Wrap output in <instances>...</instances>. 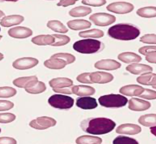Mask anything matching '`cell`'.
I'll use <instances>...</instances> for the list:
<instances>
[{"mask_svg": "<svg viewBox=\"0 0 156 144\" xmlns=\"http://www.w3.org/2000/svg\"><path fill=\"white\" fill-rule=\"evenodd\" d=\"M156 50L155 46H147L140 48L139 50V53L146 55L148 53Z\"/></svg>", "mask_w": 156, "mask_h": 144, "instance_id": "obj_40", "label": "cell"}, {"mask_svg": "<svg viewBox=\"0 0 156 144\" xmlns=\"http://www.w3.org/2000/svg\"><path fill=\"white\" fill-rule=\"evenodd\" d=\"M43 84L42 83H37L32 87L25 89L26 91L28 93L31 94H36L43 91L45 89V87H40Z\"/></svg>", "mask_w": 156, "mask_h": 144, "instance_id": "obj_37", "label": "cell"}, {"mask_svg": "<svg viewBox=\"0 0 156 144\" xmlns=\"http://www.w3.org/2000/svg\"><path fill=\"white\" fill-rule=\"evenodd\" d=\"M74 99L71 97L63 95L55 94L48 100L49 103L52 107L61 109H69L74 104Z\"/></svg>", "mask_w": 156, "mask_h": 144, "instance_id": "obj_5", "label": "cell"}, {"mask_svg": "<svg viewBox=\"0 0 156 144\" xmlns=\"http://www.w3.org/2000/svg\"><path fill=\"white\" fill-rule=\"evenodd\" d=\"M113 78L111 74L104 72L89 73V83H105L111 81Z\"/></svg>", "mask_w": 156, "mask_h": 144, "instance_id": "obj_9", "label": "cell"}, {"mask_svg": "<svg viewBox=\"0 0 156 144\" xmlns=\"http://www.w3.org/2000/svg\"><path fill=\"white\" fill-rule=\"evenodd\" d=\"M139 97L147 99H153L156 98V93L154 90L144 88Z\"/></svg>", "mask_w": 156, "mask_h": 144, "instance_id": "obj_35", "label": "cell"}, {"mask_svg": "<svg viewBox=\"0 0 156 144\" xmlns=\"http://www.w3.org/2000/svg\"><path fill=\"white\" fill-rule=\"evenodd\" d=\"M74 92L79 95H90L93 94L95 90L93 88L87 86H80L73 88Z\"/></svg>", "mask_w": 156, "mask_h": 144, "instance_id": "obj_29", "label": "cell"}, {"mask_svg": "<svg viewBox=\"0 0 156 144\" xmlns=\"http://www.w3.org/2000/svg\"><path fill=\"white\" fill-rule=\"evenodd\" d=\"M5 16V14L2 11L0 10V20L2 17L4 16Z\"/></svg>", "mask_w": 156, "mask_h": 144, "instance_id": "obj_44", "label": "cell"}, {"mask_svg": "<svg viewBox=\"0 0 156 144\" xmlns=\"http://www.w3.org/2000/svg\"><path fill=\"white\" fill-rule=\"evenodd\" d=\"M77 0H60V2L57 3V5L58 6H62L64 7H66L69 5H73L75 4Z\"/></svg>", "mask_w": 156, "mask_h": 144, "instance_id": "obj_43", "label": "cell"}, {"mask_svg": "<svg viewBox=\"0 0 156 144\" xmlns=\"http://www.w3.org/2000/svg\"><path fill=\"white\" fill-rule=\"evenodd\" d=\"M44 64L49 68L60 69L64 68L67 64L62 59L52 56L50 59L44 61Z\"/></svg>", "mask_w": 156, "mask_h": 144, "instance_id": "obj_16", "label": "cell"}, {"mask_svg": "<svg viewBox=\"0 0 156 144\" xmlns=\"http://www.w3.org/2000/svg\"><path fill=\"white\" fill-rule=\"evenodd\" d=\"M14 105L13 103L8 101L0 100V111L8 110Z\"/></svg>", "mask_w": 156, "mask_h": 144, "instance_id": "obj_38", "label": "cell"}, {"mask_svg": "<svg viewBox=\"0 0 156 144\" xmlns=\"http://www.w3.org/2000/svg\"><path fill=\"white\" fill-rule=\"evenodd\" d=\"M104 35V32L102 31L97 29L81 31L79 34L80 37L84 38H98L103 36Z\"/></svg>", "mask_w": 156, "mask_h": 144, "instance_id": "obj_27", "label": "cell"}, {"mask_svg": "<svg viewBox=\"0 0 156 144\" xmlns=\"http://www.w3.org/2000/svg\"><path fill=\"white\" fill-rule=\"evenodd\" d=\"M37 79L35 76L19 77L14 80L13 84L20 88L25 89L30 88L37 83Z\"/></svg>", "mask_w": 156, "mask_h": 144, "instance_id": "obj_11", "label": "cell"}, {"mask_svg": "<svg viewBox=\"0 0 156 144\" xmlns=\"http://www.w3.org/2000/svg\"><path fill=\"white\" fill-rule=\"evenodd\" d=\"M31 41L39 45H51L54 42L55 38L52 35H41L33 38Z\"/></svg>", "mask_w": 156, "mask_h": 144, "instance_id": "obj_21", "label": "cell"}, {"mask_svg": "<svg viewBox=\"0 0 156 144\" xmlns=\"http://www.w3.org/2000/svg\"><path fill=\"white\" fill-rule=\"evenodd\" d=\"M47 26L53 31L56 32L66 33L68 31L66 27L58 20L49 21L47 23Z\"/></svg>", "mask_w": 156, "mask_h": 144, "instance_id": "obj_25", "label": "cell"}, {"mask_svg": "<svg viewBox=\"0 0 156 144\" xmlns=\"http://www.w3.org/2000/svg\"><path fill=\"white\" fill-rule=\"evenodd\" d=\"M1 131V129L0 128V133Z\"/></svg>", "mask_w": 156, "mask_h": 144, "instance_id": "obj_47", "label": "cell"}, {"mask_svg": "<svg viewBox=\"0 0 156 144\" xmlns=\"http://www.w3.org/2000/svg\"><path fill=\"white\" fill-rule=\"evenodd\" d=\"M67 24L70 29L75 30L86 29L90 28L91 25L90 22L83 19L70 20Z\"/></svg>", "mask_w": 156, "mask_h": 144, "instance_id": "obj_20", "label": "cell"}, {"mask_svg": "<svg viewBox=\"0 0 156 144\" xmlns=\"http://www.w3.org/2000/svg\"><path fill=\"white\" fill-rule=\"evenodd\" d=\"M105 0H82V3L84 5L93 6H100L106 3Z\"/></svg>", "mask_w": 156, "mask_h": 144, "instance_id": "obj_39", "label": "cell"}, {"mask_svg": "<svg viewBox=\"0 0 156 144\" xmlns=\"http://www.w3.org/2000/svg\"><path fill=\"white\" fill-rule=\"evenodd\" d=\"M139 122L145 126H150L156 124V114H147L141 116Z\"/></svg>", "mask_w": 156, "mask_h": 144, "instance_id": "obj_28", "label": "cell"}, {"mask_svg": "<svg viewBox=\"0 0 156 144\" xmlns=\"http://www.w3.org/2000/svg\"><path fill=\"white\" fill-rule=\"evenodd\" d=\"M108 33L111 37L119 40H128L134 39L140 35L139 30L136 27L127 24H119L111 27Z\"/></svg>", "mask_w": 156, "mask_h": 144, "instance_id": "obj_1", "label": "cell"}, {"mask_svg": "<svg viewBox=\"0 0 156 144\" xmlns=\"http://www.w3.org/2000/svg\"><path fill=\"white\" fill-rule=\"evenodd\" d=\"M17 142L14 138L9 137L0 138V144H16Z\"/></svg>", "mask_w": 156, "mask_h": 144, "instance_id": "obj_42", "label": "cell"}, {"mask_svg": "<svg viewBox=\"0 0 156 144\" xmlns=\"http://www.w3.org/2000/svg\"><path fill=\"white\" fill-rule=\"evenodd\" d=\"M140 41L144 43L156 44V36L154 34H147L140 38Z\"/></svg>", "mask_w": 156, "mask_h": 144, "instance_id": "obj_36", "label": "cell"}, {"mask_svg": "<svg viewBox=\"0 0 156 144\" xmlns=\"http://www.w3.org/2000/svg\"><path fill=\"white\" fill-rule=\"evenodd\" d=\"M24 20V17L21 15H11L4 17L0 24L4 27H9L20 24Z\"/></svg>", "mask_w": 156, "mask_h": 144, "instance_id": "obj_17", "label": "cell"}, {"mask_svg": "<svg viewBox=\"0 0 156 144\" xmlns=\"http://www.w3.org/2000/svg\"><path fill=\"white\" fill-rule=\"evenodd\" d=\"M2 37V36L0 35V39H1V38Z\"/></svg>", "mask_w": 156, "mask_h": 144, "instance_id": "obj_46", "label": "cell"}, {"mask_svg": "<svg viewBox=\"0 0 156 144\" xmlns=\"http://www.w3.org/2000/svg\"><path fill=\"white\" fill-rule=\"evenodd\" d=\"M127 70L134 74H139L151 72L152 68L150 66L142 64H134L126 67Z\"/></svg>", "mask_w": 156, "mask_h": 144, "instance_id": "obj_18", "label": "cell"}, {"mask_svg": "<svg viewBox=\"0 0 156 144\" xmlns=\"http://www.w3.org/2000/svg\"><path fill=\"white\" fill-rule=\"evenodd\" d=\"M98 101L101 105L105 107H119L125 105L128 99L120 94H110L101 96Z\"/></svg>", "mask_w": 156, "mask_h": 144, "instance_id": "obj_4", "label": "cell"}, {"mask_svg": "<svg viewBox=\"0 0 156 144\" xmlns=\"http://www.w3.org/2000/svg\"><path fill=\"white\" fill-rule=\"evenodd\" d=\"M16 90L12 87H0V98H9L15 95L16 93Z\"/></svg>", "mask_w": 156, "mask_h": 144, "instance_id": "obj_31", "label": "cell"}, {"mask_svg": "<svg viewBox=\"0 0 156 144\" xmlns=\"http://www.w3.org/2000/svg\"><path fill=\"white\" fill-rule=\"evenodd\" d=\"M150 106L149 102L135 98H131L129 102V108L133 110H144L148 109Z\"/></svg>", "mask_w": 156, "mask_h": 144, "instance_id": "obj_14", "label": "cell"}, {"mask_svg": "<svg viewBox=\"0 0 156 144\" xmlns=\"http://www.w3.org/2000/svg\"><path fill=\"white\" fill-rule=\"evenodd\" d=\"M9 35L16 38H25L32 35V31L29 28L21 26L11 28L8 31Z\"/></svg>", "mask_w": 156, "mask_h": 144, "instance_id": "obj_10", "label": "cell"}, {"mask_svg": "<svg viewBox=\"0 0 156 144\" xmlns=\"http://www.w3.org/2000/svg\"></svg>", "mask_w": 156, "mask_h": 144, "instance_id": "obj_48", "label": "cell"}, {"mask_svg": "<svg viewBox=\"0 0 156 144\" xmlns=\"http://www.w3.org/2000/svg\"><path fill=\"white\" fill-rule=\"evenodd\" d=\"M144 88L137 85H132L124 86L121 88L120 92L127 96H139L143 91Z\"/></svg>", "mask_w": 156, "mask_h": 144, "instance_id": "obj_19", "label": "cell"}, {"mask_svg": "<svg viewBox=\"0 0 156 144\" xmlns=\"http://www.w3.org/2000/svg\"><path fill=\"white\" fill-rule=\"evenodd\" d=\"M52 56L62 59L66 62L67 64L73 63L75 60V57L74 56L68 53H59Z\"/></svg>", "mask_w": 156, "mask_h": 144, "instance_id": "obj_34", "label": "cell"}, {"mask_svg": "<svg viewBox=\"0 0 156 144\" xmlns=\"http://www.w3.org/2000/svg\"><path fill=\"white\" fill-rule=\"evenodd\" d=\"M113 144H138L134 139L124 136L116 137L113 142Z\"/></svg>", "mask_w": 156, "mask_h": 144, "instance_id": "obj_32", "label": "cell"}, {"mask_svg": "<svg viewBox=\"0 0 156 144\" xmlns=\"http://www.w3.org/2000/svg\"><path fill=\"white\" fill-rule=\"evenodd\" d=\"M38 60L36 58L25 57L18 59L15 61L12 66L15 68L19 70H25L31 68L37 65Z\"/></svg>", "mask_w": 156, "mask_h": 144, "instance_id": "obj_8", "label": "cell"}, {"mask_svg": "<svg viewBox=\"0 0 156 144\" xmlns=\"http://www.w3.org/2000/svg\"><path fill=\"white\" fill-rule=\"evenodd\" d=\"M96 25L100 26L110 25L116 20L113 15L105 13H97L91 15L89 18Z\"/></svg>", "mask_w": 156, "mask_h": 144, "instance_id": "obj_6", "label": "cell"}, {"mask_svg": "<svg viewBox=\"0 0 156 144\" xmlns=\"http://www.w3.org/2000/svg\"><path fill=\"white\" fill-rule=\"evenodd\" d=\"M137 14L139 16L146 18L155 17L156 16L155 7H146L138 9Z\"/></svg>", "mask_w": 156, "mask_h": 144, "instance_id": "obj_26", "label": "cell"}, {"mask_svg": "<svg viewBox=\"0 0 156 144\" xmlns=\"http://www.w3.org/2000/svg\"><path fill=\"white\" fill-rule=\"evenodd\" d=\"M87 123L85 131L90 134L101 135L112 130L115 124L112 120L106 118H96L90 120Z\"/></svg>", "mask_w": 156, "mask_h": 144, "instance_id": "obj_2", "label": "cell"}, {"mask_svg": "<svg viewBox=\"0 0 156 144\" xmlns=\"http://www.w3.org/2000/svg\"><path fill=\"white\" fill-rule=\"evenodd\" d=\"M121 64L112 60H102L95 64V67L98 69L105 70H113L119 68Z\"/></svg>", "mask_w": 156, "mask_h": 144, "instance_id": "obj_13", "label": "cell"}, {"mask_svg": "<svg viewBox=\"0 0 156 144\" xmlns=\"http://www.w3.org/2000/svg\"><path fill=\"white\" fill-rule=\"evenodd\" d=\"M4 58V56L3 54L0 53V61L2 59Z\"/></svg>", "mask_w": 156, "mask_h": 144, "instance_id": "obj_45", "label": "cell"}, {"mask_svg": "<svg viewBox=\"0 0 156 144\" xmlns=\"http://www.w3.org/2000/svg\"><path fill=\"white\" fill-rule=\"evenodd\" d=\"M101 42L98 40L87 39L80 40L73 45L74 49L83 54H91L97 52L101 49Z\"/></svg>", "mask_w": 156, "mask_h": 144, "instance_id": "obj_3", "label": "cell"}, {"mask_svg": "<svg viewBox=\"0 0 156 144\" xmlns=\"http://www.w3.org/2000/svg\"><path fill=\"white\" fill-rule=\"evenodd\" d=\"M146 59L150 63H155L156 58V51L148 53L146 55Z\"/></svg>", "mask_w": 156, "mask_h": 144, "instance_id": "obj_41", "label": "cell"}, {"mask_svg": "<svg viewBox=\"0 0 156 144\" xmlns=\"http://www.w3.org/2000/svg\"><path fill=\"white\" fill-rule=\"evenodd\" d=\"M15 115L10 113H0V123H7L14 121L16 119Z\"/></svg>", "mask_w": 156, "mask_h": 144, "instance_id": "obj_33", "label": "cell"}, {"mask_svg": "<svg viewBox=\"0 0 156 144\" xmlns=\"http://www.w3.org/2000/svg\"><path fill=\"white\" fill-rule=\"evenodd\" d=\"M91 12L92 10L90 7L79 6L71 9L69 11V14L73 17H80L85 16L91 13Z\"/></svg>", "mask_w": 156, "mask_h": 144, "instance_id": "obj_24", "label": "cell"}, {"mask_svg": "<svg viewBox=\"0 0 156 144\" xmlns=\"http://www.w3.org/2000/svg\"><path fill=\"white\" fill-rule=\"evenodd\" d=\"M118 58L122 62L127 63L139 62L142 59L141 57L138 55L128 52L120 54L118 56Z\"/></svg>", "mask_w": 156, "mask_h": 144, "instance_id": "obj_22", "label": "cell"}, {"mask_svg": "<svg viewBox=\"0 0 156 144\" xmlns=\"http://www.w3.org/2000/svg\"><path fill=\"white\" fill-rule=\"evenodd\" d=\"M137 81L144 85H155L156 75L150 72L145 73L137 78Z\"/></svg>", "mask_w": 156, "mask_h": 144, "instance_id": "obj_23", "label": "cell"}, {"mask_svg": "<svg viewBox=\"0 0 156 144\" xmlns=\"http://www.w3.org/2000/svg\"><path fill=\"white\" fill-rule=\"evenodd\" d=\"M106 8L110 12L118 14H125L132 11L134 9V6L129 3L117 2L109 4Z\"/></svg>", "mask_w": 156, "mask_h": 144, "instance_id": "obj_7", "label": "cell"}, {"mask_svg": "<svg viewBox=\"0 0 156 144\" xmlns=\"http://www.w3.org/2000/svg\"><path fill=\"white\" fill-rule=\"evenodd\" d=\"M55 38L54 42L52 46H58L64 45L68 43L70 40V38L67 36L59 34L52 35Z\"/></svg>", "mask_w": 156, "mask_h": 144, "instance_id": "obj_30", "label": "cell"}, {"mask_svg": "<svg viewBox=\"0 0 156 144\" xmlns=\"http://www.w3.org/2000/svg\"><path fill=\"white\" fill-rule=\"evenodd\" d=\"M116 131V132L119 134L134 135L139 133L141 129L137 125L128 124L119 126Z\"/></svg>", "mask_w": 156, "mask_h": 144, "instance_id": "obj_15", "label": "cell"}, {"mask_svg": "<svg viewBox=\"0 0 156 144\" xmlns=\"http://www.w3.org/2000/svg\"><path fill=\"white\" fill-rule=\"evenodd\" d=\"M76 105L78 107L84 109H92L98 106L96 99L90 97H83L76 99Z\"/></svg>", "mask_w": 156, "mask_h": 144, "instance_id": "obj_12", "label": "cell"}]
</instances>
